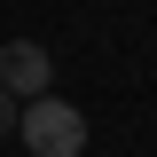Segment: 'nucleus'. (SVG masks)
Returning a JSON list of instances; mask_svg holds the SVG:
<instances>
[{"mask_svg": "<svg viewBox=\"0 0 157 157\" xmlns=\"http://www.w3.org/2000/svg\"><path fill=\"white\" fill-rule=\"evenodd\" d=\"M16 118H24V102H16V94H8V86H0V141L16 134Z\"/></svg>", "mask_w": 157, "mask_h": 157, "instance_id": "obj_3", "label": "nucleus"}, {"mask_svg": "<svg viewBox=\"0 0 157 157\" xmlns=\"http://www.w3.org/2000/svg\"><path fill=\"white\" fill-rule=\"evenodd\" d=\"M47 78H55V63H47V47H39V39H8V47H0V86H8L16 102L47 94Z\"/></svg>", "mask_w": 157, "mask_h": 157, "instance_id": "obj_2", "label": "nucleus"}, {"mask_svg": "<svg viewBox=\"0 0 157 157\" xmlns=\"http://www.w3.org/2000/svg\"><path fill=\"white\" fill-rule=\"evenodd\" d=\"M16 134H24L32 157H78V149H86V118H78L63 94H32L24 118H16Z\"/></svg>", "mask_w": 157, "mask_h": 157, "instance_id": "obj_1", "label": "nucleus"}]
</instances>
